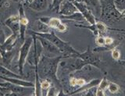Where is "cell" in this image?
Here are the masks:
<instances>
[{"label": "cell", "instance_id": "18", "mask_svg": "<svg viewBox=\"0 0 125 96\" xmlns=\"http://www.w3.org/2000/svg\"><path fill=\"white\" fill-rule=\"evenodd\" d=\"M108 89L111 93H115V92H116L119 90V87L114 83H109L108 86Z\"/></svg>", "mask_w": 125, "mask_h": 96}, {"label": "cell", "instance_id": "7", "mask_svg": "<svg viewBox=\"0 0 125 96\" xmlns=\"http://www.w3.org/2000/svg\"><path fill=\"white\" fill-rule=\"evenodd\" d=\"M77 9L73 4V2L70 1H62L60 4V10H59V13L61 16H70L73 13H77Z\"/></svg>", "mask_w": 125, "mask_h": 96}, {"label": "cell", "instance_id": "6", "mask_svg": "<svg viewBox=\"0 0 125 96\" xmlns=\"http://www.w3.org/2000/svg\"><path fill=\"white\" fill-rule=\"evenodd\" d=\"M19 16H20V37H21V39L23 41H24L27 27L28 25V20L25 17L24 10H23V6L21 4L20 5L19 7Z\"/></svg>", "mask_w": 125, "mask_h": 96}, {"label": "cell", "instance_id": "11", "mask_svg": "<svg viewBox=\"0 0 125 96\" xmlns=\"http://www.w3.org/2000/svg\"><path fill=\"white\" fill-rule=\"evenodd\" d=\"M18 35L16 34H12L10 36L6 38V39L5 42L2 45H0V52H9L13 50V45L16 42Z\"/></svg>", "mask_w": 125, "mask_h": 96}, {"label": "cell", "instance_id": "13", "mask_svg": "<svg viewBox=\"0 0 125 96\" xmlns=\"http://www.w3.org/2000/svg\"><path fill=\"white\" fill-rule=\"evenodd\" d=\"M0 86L6 88L7 91H11V93H13V94L21 93V92L24 91V88H25L24 87L16 85V84H13L10 83L8 81H6L5 83H0Z\"/></svg>", "mask_w": 125, "mask_h": 96}, {"label": "cell", "instance_id": "31", "mask_svg": "<svg viewBox=\"0 0 125 96\" xmlns=\"http://www.w3.org/2000/svg\"><path fill=\"white\" fill-rule=\"evenodd\" d=\"M13 2H21V0H12Z\"/></svg>", "mask_w": 125, "mask_h": 96}, {"label": "cell", "instance_id": "8", "mask_svg": "<svg viewBox=\"0 0 125 96\" xmlns=\"http://www.w3.org/2000/svg\"><path fill=\"white\" fill-rule=\"evenodd\" d=\"M5 24L9 28L12 32L19 35L20 33V16L19 15H13L6 19Z\"/></svg>", "mask_w": 125, "mask_h": 96}, {"label": "cell", "instance_id": "2", "mask_svg": "<svg viewBox=\"0 0 125 96\" xmlns=\"http://www.w3.org/2000/svg\"><path fill=\"white\" fill-rule=\"evenodd\" d=\"M62 57H57V58H48L46 56H42L40 59L38 63H40L42 68V72L45 77L48 78L56 80V70L58 63L60 61Z\"/></svg>", "mask_w": 125, "mask_h": 96}, {"label": "cell", "instance_id": "17", "mask_svg": "<svg viewBox=\"0 0 125 96\" xmlns=\"http://www.w3.org/2000/svg\"><path fill=\"white\" fill-rule=\"evenodd\" d=\"M50 81L48 79H44L41 82V88L42 90H49L50 87Z\"/></svg>", "mask_w": 125, "mask_h": 96}, {"label": "cell", "instance_id": "29", "mask_svg": "<svg viewBox=\"0 0 125 96\" xmlns=\"http://www.w3.org/2000/svg\"><path fill=\"white\" fill-rule=\"evenodd\" d=\"M23 2H24L25 3H27V5H28V4H29V3H31V2H32V1H33V0H23Z\"/></svg>", "mask_w": 125, "mask_h": 96}, {"label": "cell", "instance_id": "9", "mask_svg": "<svg viewBox=\"0 0 125 96\" xmlns=\"http://www.w3.org/2000/svg\"><path fill=\"white\" fill-rule=\"evenodd\" d=\"M73 3L75 6L77 7V9L80 11V13L82 14V16L84 17V19H86L90 24H95V18L92 16V14L91 13V12L86 8V6L81 2H73Z\"/></svg>", "mask_w": 125, "mask_h": 96}, {"label": "cell", "instance_id": "4", "mask_svg": "<svg viewBox=\"0 0 125 96\" xmlns=\"http://www.w3.org/2000/svg\"><path fill=\"white\" fill-rule=\"evenodd\" d=\"M39 20L42 22L43 24L48 25L50 28H54L58 30L59 31L63 32L66 30V26L62 24L61 20L59 18L56 17H42L39 19Z\"/></svg>", "mask_w": 125, "mask_h": 96}, {"label": "cell", "instance_id": "26", "mask_svg": "<svg viewBox=\"0 0 125 96\" xmlns=\"http://www.w3.org/2000/svg\"><path fill=\"white\" fill-rule=\"evenodd\" d=\"M84 84H85V80L84 79H77V85L83 86Z\"/></svg>", "mask_w": 125, "mask_h": 96}, {"label": "cell", "instance_id": "5", "mask_svg": "<svg viewBox=\"0 0 125 96\" xmlns=\"http://www.w3.org/2000/svg\"><path fill=\"white\" fill-rule=\"evenodd\" d=\"M34 35L36 36L37 39L40 41V43L43 48V50L45 51L47 53H51V54H60L61 52L60 50H59V48L56 47V46L53 45L52 42L49 41L48 39H46V38H43V37L36 35V34H34Z\"/></svg>", "mask_w": 125, "mask_h": 96}, {"label": "cell", "instance_id": "27", "mask_svg": "<svg viewBox=\"0 0 125 96\" xmlns=\"http://www.w3.org/2000/svg\"><path fill=\"white\" fill-rule=\"evenodd\" d=\"M70 84L71 86H75L77 85V79L76 78H71L70 80Z\"/></svg>", "mask_w": 125, "mask_h": 96}, {"label": "cell", "instance_id": "12", "mask_svg": "<svg viewBox=\"0 0 125 96\" xmlns=\"http://www.w3.org/2000/svg\"><path fill=\"white\" fill-rule=\"evenodd\" d=\"M49 0H33L28 4V7L37 12L45 10L49 5Z\"/></svg>", "mask_w": 125, "mask_h": 96}, {"label": "cell", "instance_id": "15", "mask_svg": "<svg viewBox=\"0 0 125 96\" xmlns=\"http://www.w3.org/2000/svg\"><path fill=\"white\" fill-rule=\"evenodd\" d=\"M0 54L2 56V58L4 63L6 65H9L11 62L12 59H13L14 52H13V50L9 51V52H0Z\"/></svg>", "mask_w": 125, "mask_h": 96}, {"label": "cell", "instance_id": "14", "mask_svg": "<svg viewBox=\"0 0 125 96\" xmlns=\"http://www.w3.org/2000/svg\"><path fill=\"white\" fill-rule=\"evenodd\" d=\"M0 75L3 77H16V78H22L21 75L15 74L13 71L10 70L9 69L1 66L0 65Z\"/></svg>", "mask_w": 125, "mask_h": 96}, {"label": "cell", "instance_id": "10", "mask_svg": "<svg viewBox=\"0 0 125 96\" xmlns=\"http://www.w3.org/2000/svg\"><path fill=\"white\" fill-rule=\"evenodd\" d=\"M0 78L4 80L5 81H8L10 83H12L16 85L22 86L24 87H34V83H32L31 81H27V80H22V78H16V77H6L0 75Z\"/></svg>", "mask_w": 125, "mask_h": 96}, {"label": "cell", "instance_id": "22", "mask_svg": "<svg viewBox=\"0 0 125 96\" xmlns=\"http://www.w3.org/2000/svg\"><path fill=\"white\" fill-rule=\"evenodd\" d=\"M95 27H96V28L99 30L100 32H103L105 30V29H106V28H105V26L103 24V23H96L95 24Z\"/></svg>", "mask_w": 125, "mask_h": 96}, {"label": "cell", "instance_id": "3", "mask_svg": "<svg viewBox=\"0 0 125 96\" xmlns=\"http://www.w3.org/2000/svg\"><path fill=\"white\" fill-rule=\"evenodd\" d=\"M33 45V38L27 37L25 38L24 41L22 46L20 48V55H19V60H18V69L21 75H23V67H24L25 62L27 60V56L29 54L30 49Z\"/></svg>", "mask_w": 125, "mask_h": 96}, {"label": "cell", "instance_id": "20", "mask_svg": "<svg viewBox=\"0 0 125 96\" xmlns=\"http://www.w3.org/2000/svg\"><path fill=\"white\" fill-rule=\"evenodd\" d=\"M109 84V82L107 81V80H105V79L102 80V81H101V82H100V84H99V89L104 91V90L105 89V88H107V87H108Z\"/></svg>", "mask_w": 125, "mask_h": 96}, {"label": "cell", "instance_id": "1", "mask_svg": "<svg viewBox=\"0 0 125 96\" xmlns=\"http://www.w3.org/2000/svg\"><path fill=\"white\" fill-rule=\"evenodd\" d=\"M33 34H36V35L41 36L48 39L49 41H51L53 45H55L59 48L62 53L64 54H77L78 55L77 52H76L74 49L69 45L67 42H65L62 40H61L60 38L57 37L53 31H49L45 33L42 32H33Z\"/></svg>", "mask_w": 125, "mask_h": 96}, {"label": "cell", "instance_id": "25", "mask_svg": "<svg viewBox=\"0 0 125 96\" xmlns=\"http://www.w3.org/2000/svg\"><path fill=\"white\" fill-rule=\"evenodd\" d=\"M113 42V38H109V37H106V38H105V45H111L112 43Z\"/></svg>", "mask_w": 125, "mask_h": 96}, {"label": "cell", "instance_id": "19", "mask_svg": "<svg viewBox=\"0 0 125 96\" xmlns=\"http://www.w3.org/2000/svg\"><path fill=\"white\" fill-rule=\"evenodd\" d=\"M63 0H52V8L53 10H56L59 12V10H60V4L62 3V2Z\"/></svg>", "mask_w": 125, "mask_h": 96}, {"label": "cell", "instance_id": "16", "mask_svg": "<svg viewBox=\"0 0 125 96\" xmlns=\"http://www.w3.org/2000/svg\"><path fill=\"white\" fill-rule=\"evenodd\" d=\"M114 6L119 13L125 12V0H114Z\"/></svg>", "mask_w": 125, "mask_h": 96}, {"label": "cell", "instance_id": "23", "mask_svg": "<svg viewBox=\"0 0 125 96\" xmlns=\"http://www.w3.org/2000/svg\"><path fill=\"white\" fill-rule=\"evenodd\" d=\"M112 56H113V58L117 60V59H120V52L117 50V49H113V52H112Z\"/></svg>", "mask_w": 125, "mask_h": 96}, {"label": "cell", "instance_id": "24", "mask_svg": "<svg viewBox=\"0 0 125 96\" xmlns=\"http://www.w3.org/2000/svg\"><path fill=\"white\" fill-rule=\"evenodd\" d=\"M96 43L99 45H105V38L102 36H99L96 38Z\"/></svg>", "mask_w": 125, "mask_h": 96}, {"label": "cell", "instance_id": "21", "mask_svg": "<svg viewBox=\"0 0 125 96\" xmlns=\"http://www.w3.org/2000/svg\"><path fill=\"white\" fill-rule=\"evenodd\" d=\"M6 39V37L5 31H4L3 29L2 28V27L0 26V45H2L4 42H5Z\"/></svg>", "mask_w": 125, "mask_h": 96}, {"label": "cell", "instance_id": "28", "mask_svg": "<svg viewBox=\"0 0 125 96\" xmlns=\"http://www.w3.org/2000/svg\"><path fill=\"white\" fill-rule=\"evenodd\" d=\"M7 0H0V10L2 9L4 6H6Z\"/></svg>", "mask_w": 125, "mask_h": 96}, {"label": "cell", "instance_id": "30", "mask_svg": "<svg viewBox=\"0 0 125 96\" xmlns=\"http://www.w3.org/2000/svg\"><path fill=\"white\" fill-rule=\"evenodd\" d=\"M0 91H7V89H6V88H5V87H2L0 86Z\"/></svg>", "mask_w": 125, "mask_h": 96}]
</instances>
